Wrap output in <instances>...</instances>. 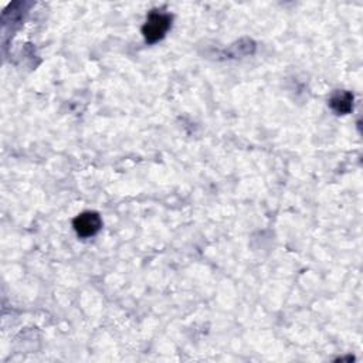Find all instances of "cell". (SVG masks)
I'll return each instance as SVG.
<instances>
[{"label":"cell","instance_id":"1","mask_svg":"<svg viewBox=\"0 0 363 363\" xmlns=\"http://www.w3.org/2000/svg\"><path fill=\"white\" fill-rule=\"evenodd\" d=\"M172 25V16L168 13L152 12L142 28L144 37L148 43H156L162 40Z\"/></svg>","mask_w":363,"mask_h":363},{"label":"cell","instance_id":"3","mask_svg":"<svg viewBox=\"0 0 363 363\" xmlns=\"http://www.w3.org/2000/svg\"><path fill=\"white\" fill-rule=\"evenodd\" d=\"M329 105L339 116H345L353 108V96L348 91H338L331 97Z\"/></svg>","mask_w":363,"mask_h":363},{"label":"cell","instance_id":"2","mask_svg":"<svg viewBox=\"0 0 363 363\" xmlns=\"http://www.w3.org/2000/svg\"><path fill=\"white\" fill-rule=\"evenodd\" d=\"M74 230L81 237H93L96 236L102 227V221L98 213L96 212H84L78 214L74 221Z\"/></svg>","mask_w":363,"mask_h":363}]
</instances>
